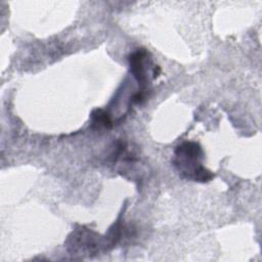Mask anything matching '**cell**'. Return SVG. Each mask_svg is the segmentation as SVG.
Wrapping results in <instances>:
<instances>
[{
	"label": "cell",
	"instance_id": "obj_1",
	"mask_svg": "<svg viewBox=\"0 0 262 262\" xmlns=\"http://www.w3.org/2000/svg\"><path fill=\"white\" fill-rule=\"evenodd\" d=\"M202 148L196 142L186 141L175 149L174 165L182 177L193 181H209L214 175L202 164Z\"/></svg>",
	"mask_w": 262,
	"mask_h": 262
},
{
	"label": "cell",
	"instance_id": "obj_2",
	"mask_svg": "<svg viewBox=\"0 0 262 262\" xmlns=\"http://www.w3.org/2000/svg\"><path fill=\"white\" fill-rule=\"evenodd\" d=\"M145 57H146V51L143 49L136 50L129 56L130 71L140 86L145 85L147 80L146 74H145V67H144Z\"/></svg>",
	"mask_w": 262,
	"mask_h": 262
},
{
	"label": "cell",
	"instance_id": "obj_3",
	"mask_svg": "<svg viewBox=\"0 0 262 262\" xmlns=\"http://www.w3.org/2000/svg\"><path fill=\"white\" fill-rule=\"evenodd\" d=\"M92 119H93L94 124H98V125L106 127V128H110L112 126V121L110 119L108 114H106L102 110H95L92 113Z\"/></svg>",
	"mask_w": 262,
	"mask_h": 262
}]
</instances>
